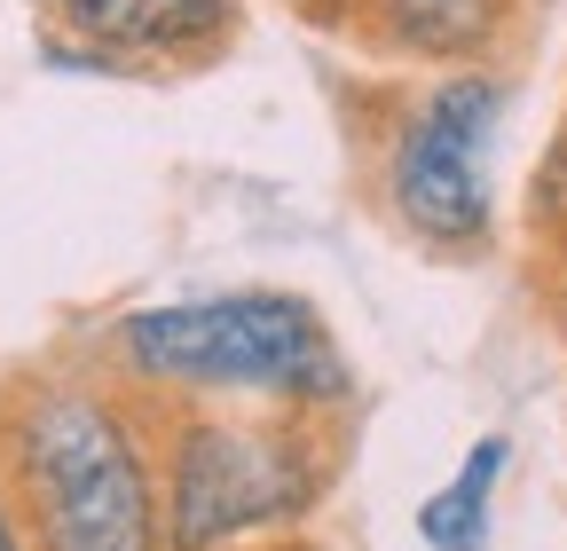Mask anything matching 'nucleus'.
<instances>
[{"mask_svg": "<svg viewBox=\"0 0 567 551\" xmlns=\"http://www.w3.org/2000/svg\"><path fill=\"white\" fill-rule=\"evenodd\" d=\"M331 480V441L316 434V409L284 418H221L182 409L158 489H166V551H229L245 536L292 528Z\"/></svg>", "mask_w": 567, "mask_h": 551, "instance_id": "nucleus-3", "label": "nucleus"}, {"mask_svg": "<svg viewBox=\"0 0 567 551\" xmlns=\"http://www.w3.org/2000/svg\"><path fill=\"white\" fill-rule=\"evenodd\" d=\"M0 551H32V536H24V512L0 497Z\"/></svg>", "mask_w": 567, "mask_h": 551, "instance_id": "nucleus-8", "label": "nucleus"}, {"mask_svg": "<svg viewBox=\"0 0 567 551\" xmlns=\"http://www.w3.org/2000/svg\"><path fill=\"white\" fill-rule=\"evenodd\" d=\"M496 126H505V87L488 72H450L402 118L394 150H386V205L425 252H481L488 245V229H496V197H488Z\"/></svg>", "mask_w": 567, "mask_h": 551, "instance_id": "nucleus-4", "label": "nucleus"}, {"mask_svg": "<svg viewBox=\"0 0 567 551\" xmlns=\"http://www.w3.org/2000/svg\"><path fill=\"white\" fill-rule=\"evenodd\" d=\"M55 17L103 55H205L237 32V0H55Z\"/></svg>", "mask_w": 567, "mask_h": 551, "instance_id": "nucleus-5", "label": "nucleus"}, {"mask_svg": "<svg viewBox=\"0 0 567 551\" xmlns=\"http://www.w3.org/2000/svg\"><path fill=\"white\" fill-rule=\"evenodd\" d=\"M9 480L40 551H166V489L134 418L95 386H32L9 418Z\"/></svg>", "mask_w": 567, "mask_h": 551, "instance_id": "nucleus-2", "label": "nucleus"}, {"mask_svg": "<svg viewBox=\"0 0 567 551\" xmlns=\"http://www.w3.org/2000/svg\"><path fill=\"white\" fill-rule=\"evenodd\" d=\"M111 371L158 394H252L284 409H339L354 394L347 355L300 292H213L174 308H134L111 331Z\"/></svg>", "mask_w": 567, "mask_h": 551, "instance_id": "nucleus-1", "label": "nucleus"}, {"mask_svg": "<svg viewBox=\"0 0 567 551\" xmlns=\"http://www.w3.org/2000/svg\"><path fill=\"white\" fill-rule=\"evenodd\" d=\"M505 465H513V441L505 434H481L465 449V465L417 505V536L434 543V551H488V505H496Z\"/></svg>", "mask_w": 567, "mask_h": 551, "instance_id": "nucleus-7", "label": "nucleus"}, {"mask_svg": "<svg viewBox=\"0 0 567 551\" xmlns=\"http://www.w3.org/2000/svg\"><path fill=\"white\" fill-rule=\"evenodd\" d=\"M513 0H354V32L410 63H473L505 40Z\"/></svg>", "mask_w": 567, "mask_h": 551, "instance_id": "nucleus-6", "label": "nucleus"}, {"mask_svg": "<svg viewBox=\"0 0 567 551\" xmlns=\"http://www.w3.org/2000/svg\"><path fill=\"white\" fill-rule=\"evenodd\" d=\"M276 551H323V543H276Z\"/></svg>", "mask_w": 567, "mask_h": 551, "instance_id": "nucleus-10", "label": "nucleus"}, {"mask_svg": "<svg viewBox=\"0 0 567 551\" xmlns=\"http://www.w3.org/2000/svg\"><path fill=\"white\" fill-rule=\"evenodd\" d=\"M292 9H308V17H339L347 0H292Z\"/></svg>", "mask_w": 567, "mask_h": 551, "instance_id": "nucleus-9", "label": "nucleus"}]
</instances>
